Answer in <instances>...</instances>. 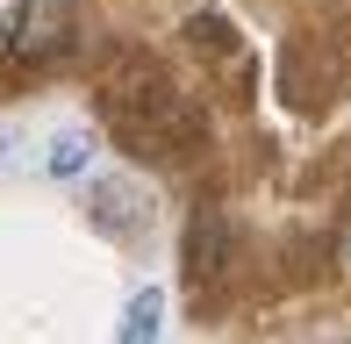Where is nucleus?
Instances as JSON below:
<instances>
[{
	"mask_svg": "<svg viewBox=\"0 0 351 344\" xmlns=\"http://www.w3.org/2000/svg\"><path fill=\"white\" fill-rule=\"evenodd\" d=\"M101 115L115 130V144L136 151V158H186L201 144L194 93L172 79L165 65H151V58H122L101 79Z\"/></svg>",
	"mask_w": 351,
	"mask_h": 344,
	"instance_id": "f257e3e1",
	"label": "nucleus"
},
{
	"mask_svg": "<svg viewBox=\"0 0 351 344\" xmlns=\"http://www.w3.org/2000/svg\"><path fill=\"white\" fill-rule=\"evenodd\" d=\"M72 36V0H14V14L0 22V65H43Z\"/></svg>",
	"mask_w": 351,
	"mask_h": 344,
	"instance_id": "f03ea898",
	"label": "nucleus"
},
{
	"mask_svg": "<svg viewBox=\"0 0 351 344\" xmlns=\"http://www.w3.org/2000/svg\"><path fill=\"white\" fill-rule=\"evenodd\" d=\"M93 223L115 237H136V230H151V194L122 172H108V180H93Z\"/></svg>",
	"mask_w": 351,
	"mask_h": 344,
	"instance_id": "7ed1b4c3",
	"label": "nucleus"
},
{
	"mask_svg": "<svg viewBox=\"0 0 351 344\" xmlns=\"http://www.w3.org/2000/svg\"><path fill=\"white\" fill-rule=\"evenodd\" d=\"M222 265H230V223H222V208H194V223H186V273H194V287H208Z\"/></svg>",
	"mask_w": 351,
	"mask_h": 344,
	"instance_id": "20e7f679",
	"label": "nucleus"
},
{
	"mask_svg": "<svg viewBox=\"0 0 351 344\" xmlns=\"http://www.w3.org/2000/svg\"><path fill=\"white\" fill-rule=\"evenodd\" d=\"M158 330H165V294H158V287H136L130 308H122L115 344H158Z\"/></svg>",
	"mask_w": 351,
	"mask_h": 344,
	"instance_id": "39448f33",
	"label": "nucleus"
},
{
	"mask_svg": "<svg viewBox=\"0 0 351 344\" xmlns=\"http://www.w3.org/2000/svg\"><path fill=\"white\" fill-rule=\"evenodd\" d=\"M51 180H72V172H86V136H65V144H51Z\"/></svg>",
	"mask_w": 351,
	"mask_h": 344,
	"instance_id": "423d86ee",
	"label": "nucleus"
}]
</instances>
